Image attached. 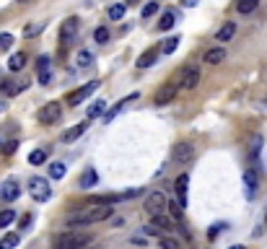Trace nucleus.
<instances>
[{
  "label": "nucleus",
  "mask_w": 267,
  "mask_h": 249,
  "mask_svg": "<svg viewBox=\"0 0 267 249\" xmlns=\"http://www.w3.org/2000/svg\"><path fill=\"white\" fill-rule=\"evenodd\" d=\"M112 216V205H86L68 216V226H91Z\"/></svg>",
  "instance_id": "obj_1"
},
{
  "label": "nucleus",
  "mask_w": 267,
  "mask_h": 249,
  "mask_svg": "<svg viewBox=\"0 0 267 249\" xmlns=\"http://www.w3.org/2000/svg\"><path fill=\"white\" fill-rule=\"evenodd\" d=\"M78 31H80V21L76 16L65 18V21L60 24V47L62 50H70L73 44L78 42Z\"/></svg>",
  "instance_id": "obj_2"
},
{
  "label": "nucleus",
  "mask_w": 267,
  "mask_h": 249,
  "mask_svg": "<svg viewBox=\"0 0 267 249\" xmlns=\"http://www.w3.org/2000/svg\"><path fill=\"white\" fill-rule=\"evenodd\" d=\"M91 242V234H80V231H65L60 236H54V249H80Z\"/></svg>",
  "instance_id": "obj_3"
},
{
  "label": "nucleus",
  "mask_w": 267,
  "mask_h": 249,
  "mask_svg": "<svg viewBox=\"0 0 267 249\" xmlns=\"http://www.w3.org/2000/svg\"><path fill=\"white\" fill-rule=\"evenodd\" d=\"M166 208H169V197L163 195L161 190H156V192H151V195L145 197V213L148 216H163L166 213Z\"/></svg>",
  "instance_id": "obj_4"
},
{
  "label": "nucleus",
  "mask_w": 267,
  "mask_h": 249,
  "mask_svg": "<svg viewBox=\"0 0 267 249\" xmlns=\"http://www.w3.org/2000/svg\"><path fill=\"white\" fill-rule=\"evenodd\" d=\"M29 192H31V197H34L36 202H47V200L52 197V187H50V182L44 179V177H31Z\"/></svg>",
  "instance_id": "obj_5"
},
{
  "label": "nucleus",
  "mask_w": 267,
  "mask_h": 249,
  "mask_svg": "<svg viewBox=\"0 0 267 249\" xmlns=\"http://www.w3.org/2000/svg\"><path fill=\"white\" fill-rule=\"evenodd\" d=\"M60 117H62V107L57 101H50V104H44L39 112H36V119H39L42 125H54Z\"/></svg>",
  "instance_id": "obj_6"
},
{
  "label": "nucleus",
  "mask_w": 267,
  "mask_h": 249,
  "mask_svg": "<svg viewBox=\"0 0 267 249\" xmlns=\"http://www.w3.org/2000/svg\"><path fill=\"white\" fill-rule=\"evenodd\" d=\"M257 190H260V171H257L254 166H249V169H244V195H246V200H254Z\"/></svg>",
  "instance_id": "obj_7"
},
{
  "label": "nucleus",
  "mask_w": 267,
  "mask_h": 249,
  "mask_svg": "<svg viewBox=\"0 0 267 249\" xmlns=\"http://www.w3.org/2000/svg\"><path fill=\"white\" fill-rule=\"evenodd\" d=\"M177 91H179L177 83H166V86H161L159 91H156V96H153V104H156V107L171 104V101L177 99Z\"/></svg>",
  "instance_id": "obj_8"
},
{
  "label": "nucleus",
  "mask_w": 267,
  "mask_h": 249,
  "mask_svg": "<svg viewBox=\"0 0 267 249\" xmlns=\"http://www.w3.org/2000/svg\"><path fill=\"white\" fill-rule=\"evenodd\" d=\"M36 76H39L42 86H50L52 83V60H50V55H39V57H36Z\"/></svg>",
  "instance_id": "obj_9"
},
{
  "label": "nucleus",
  "mask_w": 267,
  "mask_h": 249,
  "mask_svg": "<svg viewBox=\"0 0 267 249\" xmlns=\"http://www.w3.org/2000/svg\"><path fill=\"white\" fill-rule=\"evenodd\" d=\"M99 88V81H91V83H86L83 88H78V91H73V94L68 96V104H73V107H78L80 101H86L91 94H94V91Z\"/></svg>",
  "instance_id": "obj_10"
},
{
  "label": "nucleus",
  "mask_w": 267,
  "mask_h": 249,
  "mask_svg": "<svg viewBox=\"0 0 267 249\" xmlns=\"http://www.w3.org/2000/svg\"><path fill=\"white\" fill-rule=\"evenodd\" d=\"M171 159L177 164H189L192 159H195V148H192L189 143H177L171 151Z\"/></svg>",
  "instance_id": "obj_11"
},
{
  "label": "nucleus",
  "mask_w": 267,
  "mask_h": 249,
  "mask_svg": "<svg viewBox=\"0 0 267 249\" xmlns=\"http://www.w3.org/2000/svg\"><path fill=\"white\" fill-rule=\"evenodd\" d=\"M18 195H21L18 182L16 179H5L3 187H0V200H3V202H13V200H18Z\"/></svg>",
  "instance_id": "obj_12"
},
{
  "label": "nucleus",
  "mask_w": 267,
  "mask_h": 249,
  "mask_svg": "<svg viewBox=\"0 0 267 249\" xmlns=\"http://www.w3.org/2000/svg\"><path fill=\"white\" fill-rule=\"evenodd\" d=\"M187 184H189V177H187V174H179L177 182H174V190H177V202L182 205V210L187 208Z\"/></svg>",
  "instance_id": "obj_13"
},
{
  "label": "nucleus",
  "mask_w": 267,
  "mask_h": 249,
  "mask_svg": "<svg viewBox=\"0 0 267 249\" xmlns=\"http://www.w3.org/2000/svg\"><path fill=\"white\" fill-rule=\"evenodd\" d=\"M200 83V70L197 68H187L182 73V88H187V91H192Z\"/></svg>",
  "instance_id": "obj_14"
},
{
  "label": "nucleus",
  "mask_w": 267,
  "mask_h": 249,
  "mask_svg": "<svg viewBox=\"0 0 267 249\" xmlns=\"http://www.w3.org/2000/svg\"><path fill=\"white\" fill-rule=\"evenodd\" d=\"M159 47H151V50H145L140 57H137V68H151L153 62H156V57H159Z\"/></svg>",
  "instance_id": "obj_15"
},
{
  "label": "nucleus",
  "mask_w": 267,
  "mask_h": 249,
  "mask_svg": "<svg viewBox=\"0 0 267 249\" xmlns=\"http://www.w3.org/2000/svg\"><path fill=\"white\" fill-rule=\"evenodd\" d=\"M86 127H88L86 122H78L76 127H70V130H65V133H62V143H73V140H78V138L86 133Z\"/></svg>",
  "instance_id": "obj_16"
},
{
  "label": "nucleus",
  "mask_w": 267,
  "mask_h": 249,
  "mask_svg": "<svg viewBox=\"0 0 267 249\" xmlns=\"http://www.w3.org/2000/svg\"><path fill=\"white\" fill-rule=\"evenodd\" d=\"M223 60H226V50L223 47H213V50L205 52V62H208V65H220Z\"/></svg>",
  "instance_id": "obj_17"
},
{
  "label": "nucleus",
  "mask_w": 267,
  "mask_h": 249,
  "mask_svg": "<svg viewBox=\"0 0 267 249\" xmlns=\"http://www.w3.org/2000/svg\"><path fill=\"white\" fill-rule=\"evenodd\" d=\"M260 148H262V135H252V140H249V161H252L254 169H257V159H260Z\"/></svg>",
  "instance_id": "obj_18"
},
{
  "label": "nucleus",
  "mask_w": 267,
  "mask_h": 249,
  "mask_svg": "<svg viewBox=\"0 0 267 249\" xmlns=\"http://www.w3.org/2000/svg\"><path fill=\"white\" fill-rule=\"evenodd\" d=\"M26 86H29V83H26V81H18V83H13V81H3V83H0V88H3L8 96H16V94H21V91H24Z\"/></svg>",
  "instance_id": "obj_19"
},
{
  "label": "nucleus",
  "mask_w": 267,
  "mask_h": 249,
  "mask_svg": "<svg viewBox=\"0 0 267 249\" xmlns=\"http://www.w3.org/2000/svg\"><path fill=\"white\" fill-rule=\"evenodd\" d=\"M234 34H236V24H234V21H226V24L218 29L215 39H218V42H228V39H234Z\"/></svg>",
  "instance_id": "obj_20"
},
{
  "label": "nucleus",
  "mask_w": 267,
  "mask_h": 249,
  "mask_svg": "<svg viewBox=\"0 0 267 249\" xmlns=\"http://www.w3.org/2000/svg\"><path fill=\"white\" fill-rule=\"evenodd\" d=\"M137 96H140V94H127V96H125L122 101H119L117 107H112V109H109V112H107V122H112V119H114V114H117V112H122V109H125L127 104H130V101H135Z\"/></svg>",
  "instance_id": "obj_21"
},
{
  "label": "nucleus",
  "mask_w": 267,
  "mask_h": 249,
  "mask_svg": "<svg viewBox=\"0 0 267 249\" xmlns=\"http://www.w3.org/2000/svg\"><path fill=\"white\" fill-rule=\"evenodd\" d=\"M96 182H99V174H96L94 169H86L83 177H80V182H78V187H80V190H91Z\"/></svg>",
  "instance_id": "obj_22"
},
{
  "label": "nucleus",
  "mask_w": 267,
  "mask_h": 249,
  "mask_svg": "<svg viewBox=\"0 0 267 249\" xmlns=\"http://www.w3.org/2000/svg\"><path fill=\"white\" fill-rule=\"evenodd\" d=\"M24 65H26V55H24V52H13V55H11V60H8V70L18 73Z\"/></svg>",
  "instance_id": "obj_23"
},
{
  "label": "nucleus",
  "mask_w": 267,
  "mask_h": 249,
  "mask_svg": "<svg viewBox=\"0 0 267 249\" xmlns=\"http://www.w3.org/2000/svg\"><path fill=\"white\" fill-rule=\"evenodd\" d=\"M257 5H260V0H236V11L241 13V16L257 11Z\"/></svg>",
  "instance_id": "obj_24"
},
{
  "label": "nucleus",
  "mask_w": 267,
  "mask_h": 249,
  "mask_svg": "<svg viewBox=\"0 0 267 249\" xmlns=\"http://www.w3.org/2000/svg\"><path fill=\"white\" fill-rule=\"evenodd\" d=\"M101 114H107V101H94V104L88 107V119H96V117H101Z\"/></svg>",
  "instance_id": "obj_25"
},
{
  "label": "nucleus",
  "mask_w": 267,
  "mask_h": 249,
  "mask_svg": "<svg viewBox=\"0 0 267 249\" xmlns=\"http://www.w3.org/2000/svg\"><path fill=\"white\" fill-rule=\"evenodd\" d=\"M174 24H177V13H174V11H166V13L161 16V21H159V29H161V31H169Z\"/></svg>",
  "instance_id": "obj_26"
},
{
  "label": "nucleus",
  "mask_w": 267,
  "mask_h": 249,
  "mask_svg": "<svg viewBox=\"0 0 267 249\" xmlns=\"http://www.w3.org/2000/svg\"><path fill=\"white\" fill-rule=\"evenodd\" d=\"M18 242H21V236L18 234H5L3 239H0V249H16Z\"/></svg>",
  "instance_id": "obj_27"
},
{
  "label": "nucleus",
  "mask_w": 267,
  "mask_h": 249,
  "mask_svg": "<svg viewBox=\"0 0 267 249\" xmlns=\"http://www.w3.org/2000/svg\"><path fill=\"white\" fill-rule=\"evenodd\" d=\"M76 62H78V68H91V65H94V55H91L88 50H80Z\"/></svg>",
  "instance_id": "obj_28"
},
{
  "label": "nucleus",
  "mask_w": 267,
  "mask_h": 249,
  "mask_svg": "<svg viewBox=\"0 0 267 249\" xmlns=\"http://www.w3.org/2000/svg\"><path fill=\"white\" fill-rule=\"evenodd\" d=\"M13 221H16V210H13V208H5V210H0V228L11 226Z\"/></svg>",
  "instance_id": "obj_29"
},
{
  "label": "nucleus",
  "mask_w": 267,
  "mask_h": 249,
  "mask_svg": "<svg viewBox=\"0 0 267 249\" xmlns=\"http://www.w3.org/2000/svg\"><path fill=\"white\" fill-rule=\"evenodd\" d=\"M179 36H169V39H163V47H161V52L163 55H171V52H177V47H179Z\"/></svg>",
  "instance_id": "obj_30"
},
{
  "label": "nucleus",
  "mask_w": 267,
  "mask_h": 249,
  "mask_svg": "<svg viewBox=\"0 0 267 249\" xmlns=\"http://www.w3.org/2000/svg\"><path fill=\"white\" fill-rule=\"evenodd\" d=\"M44 161H47V151H44V148H36V151L29 153V164L39 166V164H44Z\"/></svg>",
  "instance_id": "obj_31"
},
{
  "label": "nucleus",
  "mask_w": 267,
  "mask_h": 249,
  "mask_svg": "<svg viewBox=\"0 0 267 249\" xmlns=\"http://www.w3.org/2000/svg\"><path fill=\"white\" fill-rule=\"evenodd\" d=\"M125 11H127V8H125L122 3H114L112 8H109V18H112V21H122V18H125Z\"/></svg>",
  "instance_id": "obj_32"
},
{
  "label": "nucleus",
  "mask_w": 267,
  "mask_h": 249,
  "mask_svg": "<svg viewBox=\"0 0 267 249\" xmlns=\"http://www.w3.org/2000/svg\"><path fill=\"white\" fill-rule=\"evenodd\" d=\"M50 177L52 179H62V177H65V164H60V161L50 164Z\"/></svg>",
  "instance_id": "obj_33"
},
{
  "label": "nucleus",
  "mask_w": 267,
  "mask_h": 249,
  "mask_svg": "<svg viewBox=\"0 0 267 249\" xmlns=\"http://www.w3.org/2000/svg\"><path fill=\"white\" fill-rule=\"evenodd\" d=\"M159 244H161V249H182V244L171 236H159Z\"/></svg>",
  "instance_id": "obj_34"
},
{
  "label": "nucleus",
  "mask_w": 267,
  "mask_h": 249,
  "mask_svg": "<svg viewBox=\"0 0 267 249\" xmlns=\"http://www.w3.org/2000/svg\"><path fill=\"white\" fill-rule=\"evenodd\" d=\"M94 39H96L99 44H104V42H109V29H107V26H99V29L94 31Z\"/></svg>",
  "instance_id": "obj_35"
},
{
  "label": "nucleus",
  "mask_w": 267,
  "mask_h": 249,
  "mask_svg": "<svg viewBox=\"0 0 267 249\" xmlns=\"http://www.w3.org/2000/svg\"><path fill=\"white\" fill-rule=\"evenodd\" d=\"M0 151H3V156H13V153L18 151V140H8V143H3V145H0Z\"/></svg>",
  "instance_id": "obj_36"
},
{
  "label": "nucleus",
  "mask_w": 267,
  "mask_h": 249,
  "mask_svg": "<svg viewBox=\"0 0 267 249\" xmlns=\"http://www.w3.org/2000/svg\"><path fill=\"white\" fill-rule=\"evenodd\" d=\"M11 47H13V36L11 34H0V52H5Z\"/></svg>",
  "instance_id": "obj_37"
},
{
  "label": "nucleus",
  "mask_w": 267,
  "mask_h": 249,
  "mask_svg": "<svg viewBox=\"0 0 267 249\" xmlns=\"http://www.w3.org/2000/svg\"><path fill=\"white\" fill-rule=\"evenodd\" d=\"M156 13H159V3H156V0H153V3H145L143 18H151V16H156Z\"/></svg>",
  "instance_id": "obj_38"
},
{
  "label": "nucleus",
  "mask_w": 267,
  "mask_h": 249,
  "mask_svg": "<svg viewBox=\"0 0 267 249\" xmlns=\"http://www.w3.org/2000/svg\"><path fill=\"white\" fill-rule=\"evenodd\" d=\"M169 213L174 216V218H182V213H184V210H182V205H179V202H169Z\"/></svg>",
  "instance_id": "obj_39"
},
{
  "label": "nucleus",
  "mask_w": 267,
  "mask_h": 249,
  "mask_svg": "<svg viewBox=\"0 0 267 249\" xmlns=\"http://www.w3.org/2000/svg\"><path fill=\"white\" fill-rule=\"evenodd\" d=\"M220 228H226V226H223V223H215V226H210V231H208V236H210V239H215V236L220 234Z\"/></svg>",
  "instance_id": "obj_40"
},
{
  "label": "nucleus",
  "mask_w": 267,
  "mask_h": 249,
  "mask_svg": "<svg viewBox=\"0 0 267 249\" xmlns=\"http://www.w3.org/2000/svg\"><path fill=\"white\" fill-rule=\"evenodd\" d=\"M36 31H39V29H36V26H26V29H24V34H26V36H34Z\"/></svg>",
  "instance_id": "obj_41"
},
{
  "label": "nucleus",
  "mask_w": 267,
  "mask_h": 249,
  "mask_svg": "<svg viewBox=\"0 0 267 249\" xmlns=\"http://www.w3.org/2000/svg\"><path fill=\"white\" fill-rule=\"evenodd\" d=\"M29 223H31V216H24V218H21V228H26Z\"/></svg>",
  "instance_id": "obj_42"
},
{
  "label": "nucleus",
  "mask_w": 267,
  "mask_h": 249,
  "mask_svg": "<svg viewBox=\"0 0 267 249\" xmlns=\"http://www.w3.org/2000/svg\"><path fill=\"white\" fill-rule=\"evenodd\" d=\"M182 5H187V8H192V5H197V0H182Z\"/></svg>",
  "instance_id": "obj_43"
},
{
  "label": "nucleus",
  "mask_w": 267,
  "mask_h": 249,
  "mask_svg": "<svg viewBox=\"0 0 267 249\" xmlns=\"http://www.w3.org/2000/svg\"><path fill=\"white\" fill-rule=\"evenodd\" d=\"M5 109H8V104H5V101H0V114H3Z\"/></svg>",
  "instance_id": "obj_44"
},
{
  "label": "nucleus",
  "mask_w": 267,
  "mask_h": 249,
  "mask_svg": "<svg viewBox=\"0 0 267 249\" xmlns=\"http://www.w3.org/2000/svg\"><path fill=\"white\" fill-rule=\"evenodd\" d=\"M231 249H246V247H241V244H236V247H231Z\"/></svg>",
  "instance_id": "obj_45"
},
{
  "label": "nucleus",
  "mask_w": 267,
  "mask_h": 249,
  "mask_svg": "<svg viewBox=\"0 0 267 249\" xmlns=\"http://www.w3.org/2000/svg\"><path fill=\"white\" fill-rule=\"evenodd\" d=\"M18 3H29V0H18Z\"/></svg>",
  "instance_id": "obj_46"
},
{
  "label": "nucleus",
  "mask_w": 267,
  "mask_h": 249,
  "mask_svg": "<svg viewBox=\"0 0 267 249\" xmlns=\"http://www.w3.org/2000/svg\"><path fill=\"white\" fill-rule=\"evenodd\" d=\"M130 3H137V0H130Z\"/></svg>",
  "instance_id": "obj_47"
},
{
  "label": "nucleus",
  "mask_w": 267,
  "mask_h": 249,
  "mask_svg": "<svg viewBox=\"0 0 267 249\" xmlns=\"http://www.w3.org/2000/svg\"><path fill=\"white\" fill-rule=\"evenodd\" d=\"M0 145H3V143H0Z\"/></svg>",
  "instance_id": "obj_48"
}]
</instances>
